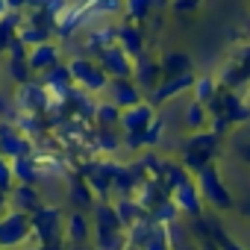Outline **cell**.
<instances>
[{"instance_id": "cell-20", "label": "cell", "mask_w": 250, "mask_h": 250, "mask_svg": "<svg viewBox=\"0 0 250 250\" xmlns=\"http://www.w3.org/2000/svg\"><path fill=\"white\" fill-rule=\"evenodd\" d=\"M39 206H44V194H42L39 186H27V183H15L12 186V191H9V209L33 215Z\"/></svg>"}, {"instance_id": "cell-5", "label": "cell", "mask_w": 250, "mask_h": 250, "mask_svg": "<svg viewBox=\"0 0 250 250\" xmlns=\"http://www.w3.org/2000/svg\"><path fill=\"white\" fill-rule=\"evenodd\" d=\"M68 68H71V77H74V85L88 91V94H103L106 85H109V77L106 71L100 68V62L94 56H85V53H77L68 59Z\"/></svg>"}, {"instance_id": "cell-6", "label": "cell", "mask_w": 250, "mask_h": 250, "mask_svg": "<svg viewBox=\"0 0 250 250\" xmlns=\"http://www.w3.org/2000/svg\"><path fill=\"white\" fill-rule=\"evenodd\" d=\"M33 241V224L27 212L6 209L0 215V247L3 250H21Z\"/></svg>"}, {"instance_id": "cell-13", "label": "cell", "mask_w": 250, "mask_h": 250, "mask_svg": "<svg viewBox=\"0 0 250 250\" xmlns=\"http://www.w3.org/2000/svg\"><path fill=\"white\" fill-rule=\"evenodd\" d=\"M171 200L177 203L180 215H186L188 221H191V218H200V215H203V206H206L203 197H200V188H197L194 177L186 180V183H180L177 188H171Z\"/></svg>"}, {"instance_id": "cell-18", "label": "cell", "mask_w": 250, "mask_h": 250, "mask_svg": "<svg viewBox=\"0 0 250 250\" xmlns=\"http://www.w3.org/2000/svg\"><path fill=\"white\" fill-rule=\"evenodd\" d=\"M39 80L44 83V88L50 91V97H53V100H59V103H65V100H68V94L77 88V85H74V77H71V68H68V59H65V62H59L56 68L44 71Z\"/></svg>"}, {"instance_id": "cell-4", "label": "cell", "mask_w": 250, "mask_h": 250, "mask_svg": "<svg viewBox=\"0 0 250 250\" xmlns=\"http://www.w3.org/2000/svg\"><path fill=\"white\" fill-rule=\"evenodd\" d=\"M33 224V241L36 244H53L65 241V212L59 203H44L30 215Z\"/></svg>"}, {"instance_id": "cell-24", "label": "cell", "mask_w": 250, "mask_h": 250, "mask_svg": "<svg viewBox=\"0 0 250 250\" xmlns=\"http://www.w3.org/2000/svg\"><path fill=\"white\" fill-rule=\"evenodd\" d=\"M68 200L74 203V209H83V212H91L94 203H97V194L91 191V186L77 174L68 180Z\"/></svg>"}, {"instance_id": "cell-9", "label": "cell", "mask_w": 250, "mask_h": 250, "mask_svg": "<svg viewBox=\"0 0 250 250\" xmlns=\"http://www.w3.org/2000/svg\"><path fill=\"white\" fill-rule=\"evenodd\" d=\"M133 83H136L145 94H150V91L162 83V65H159V56H153L150 50L139 53V56L133 59Z\"/></svg>"}, {"instance_id": "cell-43", "label": "cell", "mask_w": 250, "mask_h": 250, "mask_svg": "<svg viewBox=\"0 0 250 250\" xmlns=\"http://www.w3.org/2000/svg\"><path fill=\"white\" fill-rule=\"evenodd\" d=\"M21 250H42V244H27V247H21Z\"/></svg>"}, {"instance_id": "cell-40", "label": "cell", "mask_w": 250, "mask_h": 250, "mask_svg": "<svg viewBox=\"0 0 250 250\" xmlns=\"http://www.w3.org/2000/svg\"><path fill=\"white\" fill-rule=\"evenodd\" d=\"M24 6H27V0H9V9H18V12H24Z\"/></svg>"}, {"instance_id": "cell-39", "label": "cell", "mask_w": 250, "mask_h": 250, "mask_svg": "<svg viewBox=\"0 0 250 250\" xmlns=\"http://www.w3.org/2000/svg\"><path fill=\"white\" fill-rule=\"evenodd\" d=\"M9 209V194H3V191H0V215H3Z\"/></svg>"}, {"instance_id": "cell-33", "label": "cell", "mask_w": 250, "mask_h": 250, "mask_svg": "<svg viewBox=\"0 0 250 250\" xmlns=\"http://www.w3.org/2000/svg\"><path fill=\"white\" fill-rule=\"evenodd\" d=\"M165 130H168V124H165V118L162 115H156V121L150 124V127L142 133V142H145V150L147 147H159L162 145V139H165Z\"/></svg>"}, {"instance_id": "cell-38", "label": "cell", "mask_w": 250, "mask_h": 250, "mask_svg": "<svg viewBox=\"0 0 250 250\" xmlns=\"http://www.w3.org/2000/svg\"><path fill=\"white\" fill-rule=\"evenodd\" d=\"M238 156H241V162L250 165V145H241V147H238Z\"/></svg>"}, {"instance_id": "cell-36", "label": "cell", "mask_w": 250, "mask_h": 250, "mask_svg": "<svg viewBox=\"0 0 250 250\" xmlns=\"http://www.w3.org/2000/svg\"><path fill=\"white\" fill-rule=\"evenodd\" d=\"M12 115H15L12 94H3V88H0V121H12Z\"/></svg>"}, {"instance_id": "cell-22", "label": "cell", "mask_w": 250, "mask_h": 250, "mask_svg": "<svg viewBox=\"0 0 250 250\" xmlns=\"http://www.w3.org/2000/svg\"><path fill=\"white\" fill-rule=\"evenodd\" d=\"M118 47H124L133 59L139 56V53H145L147 50V33H145V27H139V24H130V21H121L118 24V42H115Z\"/></svg>"}, {"instance_id": "cell-10", "label": "cell", "mask_w": 250, "mask_h": 250, "mask_svg": "<svg viewBox=\"0 0 250 250\" xmlns=\"http://www.w3.org/2000/svg\"><path fill=\"white\" fill-rule=\"evenodd\" d=\"M194 80H197V74H194V71H191V74H180V77H162V83L147 94V100H150L153 106L174 103L177 97H183L186 91H191Z\"/></svg>"}, {"instance_id": "cell-7", "label": "cell", "mask_w": 250, "mask_h": 250, "mask_svg": "<svg viewBox=\"0 0 250 250\" xmlns=\"http://www.w3.org/2000/svg\"><path fill=\"white\" fill-rule=\"evenodd\" d=\"M12 103H15V112L47 115V109H50L53 97H50V91L44 88V83H42L39 77H33V80L21 83V85L15 88V94H12Z\"/></svg>"}, {"instance_id": "cell-3", "label": "cell", "mask_w": 250, "mask_h": 250, "mask_svg": "<svg viewBox=\"0 0 250 250\" xmlns=\"http://www.w3.org/2000/svg\"><path fill=\"white\" fill-rule=\"evenodd\" d=\"M194 183H197L200 197H203V203H206L209 209H215V212H229V209H235V197H232L227 180L221 177L218 162L203 165V168L194 174Z\"/></svg>"}, {"instance_id": "cell-14", "label": "cell", "mask_w": 250, "mask_h": 250, "mask_svg": "<svg viewBox=\"0 0 250 250\" xmlns=\"http://www.w3.org/2000/svg\"><path fill=\"white\" fill-rule=\"evenodd\" d=\"M103 97H106V100H112L118 109H130V106L142 103L147 94L133 83V77H121V80H109V85H106Z\"/></svg>"}, {"instance_id": "cell-31", "label": "cell", "mask_w": 250, "mask_h": 250, "mask_svg": "<svg viewBox=\"0 0 250 250\" xmlns=\"http://www.w3.org/2000/svg\"><path fill=\"white\" fill-rule=\"evenodd\" d=\"M118 121H121V109L112 100H97V112H94V127H112L118 130Z\"/></svg>"}, {"instance_id": "cell-45", "label": "cell", "mask_w": 250, "mask_h": 250, "mask_svg": "<svg viewBox=\"0 0 250 250\" xmlns=\"http://www.w3.org/2000/svg\"><path fill=\"white\" fill-rule=\"evenodd\" d=\"M0 250H3V247H0Z\"/></svg>"}, {"instance_id": "cell-42", "label": "cell", "mask_w": 250, "mask_h": 250, "mask_svg": "<svg viewBox=\"0 0 250 250\" xmlns=\"http://www.w3.org/2000/svg\"><path fill=\"white\" fill-rule=\"evenodd\" d=\"M9 12V0H0V18H3Z\"/></svg>"}, {"instance_id": "cell-29", "label": "cell", "mask_w": 250, "mask_h": 250, "mask_svg": "<svg viewBox=\"0 0 250 250\" xmlns=\"http://www.w3.org/2000/svg\"><path fill=\"white\" fill-rule=\"evenodd\" d=\"M183 127L188 133H197V130H206L209 127V109L197 100H188L186 103V112H183Z\"/></svg>"}, {"instance_id": "cell-26", "label": "cell", "mask_w": 250, "mask_h": 250, "mask_svg": "<svg viewBox=\"0 0 250 250\" xmlns=\"http://www.w3.org/2000/svg\"><path fill=\"white\" fill-rule=\"evenodd\" d=\"M159 65H162V77H180L194 71V62L186 50H165L159 56Z\"/></svg>"}, {"instance_id": "cell-23", "label": "cell", "mask_w": 250, "mask_h": 250, "mask_svg": "<svg viewBox=\"0 0 250 250\" xmlns=\"http://www.w3.org/2000/svg\"><path fill=\"white\" fill-rule=\"evenodd\" d=\"M88 147L97 156H115L124 145H121V130L115 133L112 127H91L88 130Z\"/></svg>"}, {"instance_id": "cell-16", "label": "cell", "mask_w": 250, "mask_h": 250, "mask_svg": "<svg viewBox=\"0 0 250 250\" xmlns=\"http://www.w3.org/2000/svg\"><path fill=\"white\" fill-rule=\"evenodd\" d=\"M162 9H171V0H124L121 18L130 21V24L145 27V24H147L150 18H156Z\"/></svg>"}, {"instance_id": "cell-25", "label": "cell", "mask_w": 250, "mask_h": 250, "mask_svg": "<svg viewBox=\"0 0 250 250\" xmlns=\"http://www.w3.org/2000/svg\"><path fill=\"white\" fill-rule=\"evenodd\" d=\"M124 0H85V15H88V27L94 24H106L112 15H121Z\"/></svg>"}, {"instance_id": "cell-41", "label": "cell", "mask_w": 250, "mask_h": 250, "mask_svg": "<svg viewBox=\"0 0 250 250\" xmlns=\"http://www.w3.org/2000/svg\"><path fill=\"white\" fill-rule=\"evenodd\" d=\"M68 250H97V247H94V244H91V241H88V244H71V247H68Z\"/></svg>"}, {"instance_id": "cell-37", "label": "cell", "mask_w": 250, "mask_h": 250, "mask_svg": "<svg viewBox=\"0 0 250 250\" xmlns=\"http://www.w3.org/2000/svg\"><path fill=\"white\" fill-rule=\"evenodd\" d=\"M221 250H247V247H244V244H238L235 238H229V235H227V238L221 241Z\"/></svg>"}, {"instance_id": "cell-12", "label": "cell", "mask_w": 250, "mask_h": 250, "mask_svg": "<svg viewBox=\"0 0 250 250\" xmlns=\"http://www.w3.org/2000/svg\"><path fill=\"white\" fill-rule=\"evenodd\" d=\"M27 62H30L33 77H42L44 71H50V68H56L59 62H65V56H62V42L53 39V42L27 47Z\"/></svg>"}, {"instance_id": "cell-21", "label": "cell", "mask_w": 250, "mask_h": 250, "mask_svg": "<svg viewBox=\"0 0 250 250\" xmlns=\"http://www.w3.org/2000/svg\"><path fill=\"white\" fill-rule=\"evenodd\" d=\"M91 241V215L83 209H74L65 215V244H88Z\"/></svg>"}, {"instance_id": "cell-27", "label": "cell", "mask_w": 250, "mask_h": 250, "mask_svg": "<svg viewBox=\"0 0 250 250\" xmlns=\"http://www.w3.org/2000/svg\"><path fill=\"white\" fill-rule=\"evenodd\" d=\"M12 174H15V183L42 186V165H39V156H18V159H12Z\"/></svg>"}, {"instance_id": "cell-11", "label": "cell", "mask_w": 250, "mask_h": 250, "mask_svg": "<svg viewBox=\"0 0 250 250\" xmlns=\"http://www.w3.org/2000/svg\"><path fill=\"white\" fill-rule=\"evenodd\" d=\"M153 121H156V106L145 97L142 103H136V106H130V109H121L118 130H121V133H145Z\"/></svg>"}, {"instance_id": "cell-34", "label": "cell", "mask_w": 250, "mask_h": 250, "mask_svg": "<svg viewBox=\"0 0 250 250\" xmlns=\"http://www.w3.org/2000/svg\"><path fill=\"white\" fill-rule=\"evenodd\" d=\"M12 186H15V174H12V159L0 156V191H3V194H9V191H12Z\"/></svg>"}, {"instance_id": "cell-35", "label": "cell", "mask_w": 250, "mask_h": 250, "mask_svg": "<svg viewBox=\"0 0 250 250\" xmlns=\"http://www.w3.org/2000/svg\"><path fill=\"white\" fill-rule=\"evenodd\" d=\"M200 9V0H171V12L177 15H194Z\"/></svg>"}, {"instance_id": "cell-32", "label": "cell", "mask_w": 250, "mask_h": 250, "mask_svg": "<svg viewBox=\"0 0 250 250\" xmlns=\"http://www.w3.org/2000/svg\"><path fill=\"white\" fill-rule=\"evenodd\" d=\"M150 218H153V224H159V227H168V224H174V221H180V209H177V203L168 197V200H162L156 209H150L147 212Z\"/></svg>"}, {"instance_id": "cell-8", "label": "cell", "mask_w": 250, "mask_h": 250, "mask_svg": "<svg viewBox=\"0 0 250 250\" xmlns=\"http://www.w3.org/2000/svg\"><path fill=\"white\" fill-rule=\"evenodd\" d=\"M0 156L18 159V156H39V139L24 136L15 121H0Z\"/></svg>"}, {"instance_id": "cell-28", "label": "cell", "mask_w": 250, "mask_h": 250, "mask_svg": "<svg viewBox=\"0 0 250 250\" xmlns=\"http://www.w3.org/2000/svg\"><path fill=\"white\" fill-rule=\"evenodd\" d=\"M112 206H115V212H118V218H121V224H124V227H133L139 218H145V215H147V212L136 203V197H133V194H118Z\"/></svg>"}, {"instance_id": "cell-1", "label": "cell", "mask_w": 250, "mask_h": 250, "mask_svg": "<svg viewBox=\"0 0 250 250\" xmlns=\"http://www.w3.org/2000/svg\"><path fill=\"white\" fill-rule=\"evenodd\" d=\"M88 215H91V244L97 250H127L130 247L127 227L121 224V218L109 200H97Z\"/></svg>"}, {"instance_id": "cell-15", "label": "cell", "mask_w": 250, "mask_h": 250, "mask_svg": "<svg viewBox=\"0 0 250 250\" xmlns=\"http://www.w3.org/2000/svg\"><path fill=\"white\" fill-rule=\"evenodd\" d=\"M94 59L100 62V68L106 71V77H109V80L133 77V56H130L127 50H124V47H118V44H112V47L100 50Z\"/></svg>"}, {"instance_id": "cell-17", "label": "cell", "mask_w": 250, "mask_h": 250, "mask_svg": "<svg viewBox=\"0 0 250 250\" xmlns=\"http://www.w3.org/2000/svg\"><path fill=\"white\" fill-rule=\"evenodd\" d=\"M88 30V15H85V3L80 0H71V6L59 15L56 21V42H65V39H74L77 33Z\"/></svg>"}, {"instance_id": "cell-2", "label": "cell", "mask_w": 250, "mask_h": 250, "mask_svg": "<svg viewBox=\"0 0 250 250\" xmlns=\"http://www.w3.org/2000/svg\"><path fill=\"white\" fill-rule=\"evenodd\" d=\"M221 142H224V136H221V133H212L209 127H206V130H197V133H188V136L177 145L180 162H183L191 174H197L203 165L215 162V156H218V150H221Z\"/></svg>"}, {"instance_id": "cell-19", "label": "cell", "mask_w": 250, "mask_h": 250, "mask_svg": "<svg viewBox=\"0 0 250 250\" xmlns=\"http://www.w3.org/2000/svg\"><path fill=\"white\" fill-rule=\"evenodd\" d=\"M3 59H6V71H9V77H12L15 85L33 80V71H30V62H27V44H24L21 39H15V42L9 44V50H6Z\"/></svg>"}, {"instance_id": "cell-30", "label": "cell", "mask_w": 250, "mask_h": 250, "mask_svg": "<svg viewBox=\"0 0 250 250\" xmlns=\"http://www.w3.org/2000/svg\"><path fill=\"white\" fill-rule=\"evenodd\" d=\"M221 88H224V85H221L215 77L203 74V77H197V80H194V85H191V100H197V103L209 106V103L218 97V91H221Z\"/></svg>"}, {"instance_id": "cell-44", "label": "cell", "mask_w": 250, "mask_h": 250, "mask_svg": "<svg viewBox=\"0 0 250 250\" xmlns=\"http://www.w3.org/2000/svg\"><path fill=\"white\" fill-rule=\"evenodd\" d=\"M247 203H250V200H247ZM241 212H244V215H250V206H241Z\"/></svg>"}]
</instances>
